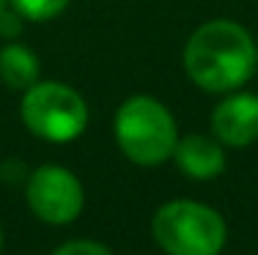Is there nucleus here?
Wrapping results in <instances>:
<instances>
[{
    "mask_svg": "<svg viewBox=\"0 0 258 255\" xmlns=\"http://www.w3.org/2000/svg\"><path fill=\"white\" fill-rule=\"evenodd\" d=\"M258 63L255 41L239 22H204L184 47V71L209 94H231L253 77Z\"/></svg>",
    "mask_w": 258,
    "mask_h": 255,
    "instance_id": "1",
    "label": "nucleus"
},
{
    "mask_svg": "<svg viewBox=\"0 0 258 255\" xmlns=\"http://www.w3.org/2000/svg\"><path fill=\"white\" fill-rule=\"evenodd\" d=\"M115 140L135 165L157 167L173 156L179 132L162 102L151 96H129L115 113Z\"/></svg>",
    "mask_w": 258,
    "mask_h": 255,
    "instance_id": "2",
    "label": "nucleus"
},
{
    "mask_svg": "<svg viewBox=\"0 0 258 255\" xmlns=\"http://www.w3.org/2000/svg\"><path fill=\"white\" fill-rule=\"evenodd\" d=\"M154 241L168 255H217L225 244V220L195 200H170L151 220Z\"/></svg>",
    "mask_w": 258,
    "mask_h": 255,
    "instance_id": "3",
    "label": "nucleus"
},
{
    "mask_svg": "<svg viewBox=\"0 0 258 255\" xmlns=\"http://www.w3.org/2000/svg\"><path fill=\"white\" fill-rule=\"evenodd\" d=\"M20 115L36 137L50 143H72L88 126V105L63 82H33L22 96Z\"/></svg>",
    "mask_w": 258,
    "mask_h": 255,
    "instance_id": "4",
    "label": "nucleus"
},
{
    "mask_svg": "<svg viewBox=\"0 0 258 255\" xmlns=\"http://www.w3.org/2000/svg\"><path fill=\"white\" fill-rule=\"evenodd\" d=\"M25 198L30 211L50 225H66L77 220L85 203V192L77 176L58 165H44L33 170L25 187Z\"/></svg>",
    "mask_w": 258,
    "mask_h": 255,
    "instance_id": "5",
    "label": "nucleus"
},
{
    "mask_svg": "<svg viewBox=\"0 0 258 255\" xmlns=\"http://www.w3.org/2000/svg\"><path fill=\"white\" fill-rule=\"evenodd\" d=\"M212 135L220 143L242 148L258 137V96L253 94H231L214 107L212 113Z\"/></svg>",
    "mask_w": 258,
    "mask_h": 255,
    "instance_id": "6",
    "label": "nucleus"
},
{
    "mask_svg": "<svg viewBox=\"0 0 258 255\" xmlns=\"http://www.w3.org/2000/svg\"><path fill=\"white\" fill-rule=\"evenodd\" d=\"M173 159L189 179H214L225 170V154L220 140L209 135H187L176 143Z\"/></svg>",
    "mask_w": 258,
    "mask_h": 255,
    "instance_id": "7",
    "label": "nucleus"
},
{
    "mask_svg": "<svg viewBox=\"0 0 258 255\" xmlns=\"http://www.w3.org/2000/svg\"><path fill=\"white\" fill-rule=\"evenodd\" d=\"M0 80L14 91H28L39 82V58L25 44H9L0 50Z\"/></svg>",
    "mask_w": 258,
    "mask_h": 255,
    "instance_id": "8",
    "label": "nucleus"
},
{
    "mask_svg": "<svg viewBox=\"0 0 258 255\" xmlns=\"http://www.w3.org/2000/svg\"><path fill=\"white\" fill-rule=\"evenodd\" d=\"M9 3H11V9L20 17H25V20L44 22V20L58 17L60 11L69 6V0H9Z\"/></svg>",
    "mask_w": 258,
    "mask_h": 255,
    "instance_id": "9",
    "label": "nucleus"
},
{
    "mask_svg": "<svg viewBox=\"0 0 258 255\" xmlns=\"http://www.w3.org/2000/svg\"><path fill=\"white\" fill-rule=\"evenodd\" d=\"M52 255H110V250L94 239H75V241L60 244Z\"/></svg>",
    "mask_w": 258,
    "mask_h": 255,
    "instance_id": "10",
    "label": "nucleus"
},
{
    "mask_svg": "<svg viewBox=\"0 0 258 255\" xmlns=\"http://www.w3.org/2000/svg\"><path fill=\"white\" fill-rule=\"evenodd\" d=\"M20 30H22L20 14H17L14 9H9V6H6V9L0 11V36L14 39V36H20Z\"/></svg>",
    "mask_w": 258,
    "mask_h": 255,
    "instance_id": "11",
    "label": "nucleus"
},
{
    "mask_svg": "<svg viewBox=\"0 0 258 255\" xmlns=\"http://www.w3.org/2000/svg\"><path fill=\"white\" fill-rule=\"evenodd\" d=\"M6 3H9V0H0V11H3V9H6Z\"/></svg>",
    "mask_w": 258,
    "mask_h": 255,
    "instance_id": "12",
    "label": "nucleus"
},
{
    "mask_svg": "<svg viewBox=\"0 0 258 255\" xmlns=\"http://www.w3.org/2000/svg\"><path fill=\"white\" fill-rule=\"evenodd\" d=\"M0 247H3V230H0Z\"/></svg>",
    "mask_w": 258,
    "mask_h": 255,
    "instance_id": "13",
    "label": "nucleus"
},
{
    "mask_svg": "<svg viewBox=\"0 0 258 255\" xmlns=\"http://www.w3.org/2000/svg\"><path fill=\"white\" fill-rule=\"evenodd\" d=\"M255 52H258V47H255Z\"/></svg>",
    "mask_w": 258,
    "mask_h": 255,
    "instance_id": "14",
    "label": "nucleus"
}]
</instances>
